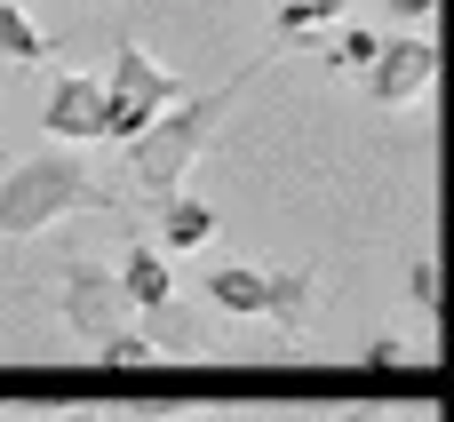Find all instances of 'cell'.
Returning <instances> with one entry per match:
<instances>
[{
	"instance_id": "cell-1",
	"label": "cell",
	"mask_w": 454,
	"mask_h": 422,
	"mask_svg": "<svg viewBox=\"0 0 454 422\" xmlns=\"http://www.w3.org/2000/svg\"><path fill=\"white\" fill-rule=\"evenodd\" d=\"M263 64H247V72H231V80H215V88H200V96H176L168 112H152L120 152H128V184L144 191V199H168V191H184V176L200 168V152H207V136L223 128V112H231V96L255 80Z\"/></svg>"
},
{
	"instance_id": "cell-2",
	"label": "cell",
	"mask_w": 454,
	"mask_h": 422,
	"mask_svg": "<svg viewBox=\"0 0 454 422\" xmlns=\"http://www.w3.org/2000/svg\"><path fill=\"white\" fill-rule=\"evenodd\" d=\"M72 207H104V191L88 184V168L72 152H40V160H16L0 176V239H32Z\"/></svg>"
},
{
	"instance_id": "cell-3",
	"label": "cell",
	"mask_w": 454,
	"mask_h": 422,
	"mask_svg": "<svg viewBox=\"0 0 454 422\" xmlns=\"http://www.w3.org/2000/svg\"><path fill=\"white\" fill-rule=\"evenodd\" d=\"M176 96H192V88H184L160 56H144L136 40H120L112 64H104V128H96V136H104V144H128V136H136L152 112H168Z\"/></svg>"
},
{
	"instance_id": "cell-4",
	"label": "cell",
	"mask_w": 454,
	"mask_h": 422,
	"mask_svg": "<svg viewBox=\"0 0 454 422\" xmlns=\"http://www.w3.org/2000/svg\"><path fill=\"white\" fill-rule=\"evenodd\" d=\"M207 303L223 319H271V327H303L311 319V279L303 271H255V263H223L207 271Z\"/></svg>"
},
{
	"instance_id": "cell-5",
	"label": "cell",
	"mask_w": 454,
	"mask_h": 422,
	"mask_svg": "<svg viewBox=\"0 0 454 422\" xmlns=\"http://www.w3.org/2000/svg\"><path fill=\"white\" fill-rule=\"evenodd\" d=\"M56 311H64V327L96 351V343H112L120 327H128V303H120V279L112 271H96V263H72L64 271V287H56Z\"/></svg>"
},
{
	"instance_id": "cell-6",
	"label": "cell",
	"mask_w": 454,
	"mask_h": 422,
	"mask_svg": "<svg viewBox=\"0 0 454 422\" xmlns=\"http://www.w3.org/2000/svg\"><path fill=\"white\" fill-rule=\"evenodd\" d=\"M359 80H367V104H423V88L439 80V48H431L423 32L383 40V48H375V64H367Z\"/></svg>"
},
{
	"instance_id": "cell-7",
	"label": "cell",
	"mask_w": 454,
	"mask_h": 422,
	"mask_svg": "<svg viewBox=\"0 0 454 422\" xmlns=\"http://www.w3.org/2000/svg\"><path fill=\"white\" fill-rule=\"evenodd\" d=\"M40 128L56 144H88L104 128V72H56V88L40 104Z\"/></svg>"
},
{
	"instance_id": "cell-8",
	"label": "cell",
	"mask_w": 454,
	"mask_h": 422,
	"mask_svg": "<svg viewBox=\"0 0 454 422\" xmlns=\"http://www.w3.org/2000/svg\"><path fill=\"white\" fill-rule=\"evenodd\" d=\"M152 223H160V255H200L215 239V207L207 199H184V191L152 199Z\"/></svg>"
},
{
	"instance_id": "cell-9",
	"label": "cell",
	"mask_w": 454,
	"mask_h": 422,
	"mask_svg": "<svg viewBox=\"0 0 454 422\" xmlns=\"http://www.w3.org/2000/svg\"><path fill=\"white\" fill-rule=\"evenodd\" d=\"M112 279H120V303H128V311H152V303H168V295H176V271H168V255H160V247H136Z\"/></svg>"
},
{
	"instance_id": "cell-10",
	"label": "cell",
	"mask_w": 454,
	"mask_h": 422,
	"mask_svg": "<svg viewBox=\"0 0 454 422\" xmlns=\"http://www.w3.org/2000/svg\"><path fill=\"white\" fill-rule=\"evenodd\" d=\"M144 343H152L160 359H168V351H207V335H200V319H192V311H184L176 295L144 311Z\"/></svg>"
},
{
	"instance_id": "cell-11",
	"label": "cell",
	"mask_w": 454,
	"mask_h": 422,
	"mask_svg": "<svg viewBox=\"0 0 454 422\" xmlns=\"http://www.w3.org/2000/svg\"><path fill=\"white\" fill-rule=\"evenodd\" d=\"M0 56H8V64H40V56H48L40 24H32V16H24L16 0H0Z\"/></svg>"
},
{
	"instance_id": "cell-12",
	"label": "cell",
	"mask_w": 454,
	"mask_h": 422,
	"mask_svg": "<svg viewBox=\"0 0 454 422\" xmlns=\"http://www.w3.org/2000/svg\"><path fill=\"white\" fill-rule=\"evenodd\" d=\"M327 24H343V0H287L279 8V48H295L303 32H327Z\"/></svg>"
},
{
	"instance_id": "cell-13",
	"label": "cell",
	"mask_w": 454,
	"mask_h": 422,
	"mask_svg": "<svg viewBox=\"0 0 454 422\" xmlns=\"http://www.w3.org/2000/svg\"><path fill=\"white\" fill-rule=\"evenodd\" d=\"M160 351L144 343V327H120L112 343H96V367H152Z\"/></svg>"
},
{
	"instance_id": "cell-14",
	"label": "cell",
	"mask_w": 454,
	"mask_h": 422,
	"mask_svg": "<svg viewBox=\"0 0 454 422\" xmlns=\"http://www.w3.org/2000/svg\"><path fill=\"white\" fill-rule=\"evenodd\" d=\"M375 48H383V32H367V24H343V32H335V64H351V72H367Z\"/></svg>"
},
{
	"instance_id": "cell-15",
	"label": "cell",
	"mask_w": 454,
	"mask_h": 422,
	"mask_svg": "<svg viewBox=\"0 0 454 422\" xmlns=\"http://www.w3.org/2000/svg\"><path fill=\"white\" fill-rule=\"evenodd\" d=\"M407 295H415V311H439V263H431V255H415V271H407Z\"/></svg>"
},
{
	"instance_id": "cell-16",
	"label": "cell",
	"mask_w": 454,
	"mask_h": 422,
	"mask_svg": "<svg viewBox=\"0 0 454 422\" xmlns=\"http://www.w3.org/2000/svg\"><path fill=\"white\" fill-rule=\"evenodd\" d=\"M399 359H407V343H399V335H383V343H367V367H399Z\"/></svg>"
},
{
	"instance_id": "cell-17",
	"label": "cell",
	"mask_w": 454,
	"mask_h": 422,
	"mask_svg": "<svg viewBox=\"0 0 454 422\" xmlns=\"http://www.w3.org/2000/svg\"><path fill=\"white\" fill-rule=\"evenodd\" d=\"M391 8H399L407 24H423V16H431V0H391Z\"/></svg>"
},
{
	"instance_id": "cell-18",
	"label": "cell",
	"mask_w": 454,
	"mask_h": 422,
	"mask_svg": "<svg viewBox=\"0 0 454 422\" xmlns=\"http://www.w3.org/2000/svg\"><path fill=\"white\" fill-rule=\"evenodd\" d=\"M351 422H391V415L383 407H351Z\"/></svg>"
},
{
	"instance_id": "cell-19",
	"label": "cell",
	"mask_w": 454,
	"mask_h": 422,
	"mask_svg": "<svg viewBox=\"0 0 454 422\" xmlns=\"http://www.w3.org/2000/svg\"><path fill=\"white\" fill-rule=\"evenodd\" d=\"M48 422H80V415H48Z\"/></svg>"
},
{
	"instance_id": "cell-20",
	"label": "cell",
	"mask_w": 454,
	"mask_h": 422,
	"mask_svg": "<svg viewBox=\"0 0 454 422\" xmlns=\"http://www.w3.org/2000/svg\"><path fill=\"white\" fill-rule=\"evenodd\" d=\"M0 422H8V415H0Z\"/></svg>"
}]
</instances>
